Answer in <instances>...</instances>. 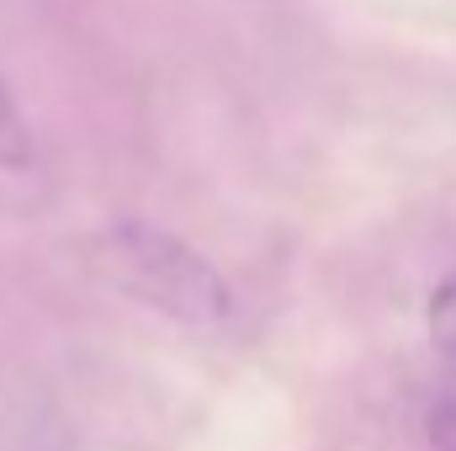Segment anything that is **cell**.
Returning <instances> with one entry per match:
<instances>
[{
  "instance_id": "cell-4",
  "label": "cell",
  "mask_w": 456,
  "mask_h": 451,
  "mask_svg": "<svg viewBox=\"0 0 456 451\" xmlns=\"http://www.w3.org/2000/svg\"><path fill=\"white\" fill-rule=\"evenodd\" d=\"M425 436H430V447L436 451H456V398L430 404V414H425Z\"/></svg>"
},
{
  "instance_id": "cell-1",
  "label": "cell",
  "mask_w": 456,
  "mask_h": 451,
  "mask_svg": "<svg viewBox=\"0 0 456 451\" xmlns=\"http://www.w3.org/2000/svg\"><path fill=\"white\" fill-rule=\"evenodd\" d=\"M91 260L122 298L186 330H224L239 314V298L224 271L197 244L149 218H112L91 239Z\"/></svg>"
},
{
  "instance_id": "cell-3",
  "label": "cell",
  "mask_w": 456,
  "mask_h": 451,
  "mask_svg": "<svg viewBox=\"0 0 456 451\" xmlns=\"http://www.w3.org/2000/svg\"><path fill=\"white\" fill-rule=\"evenodd\" d=\"M425 335H430V345H436L446 361H456V276H452V282H441V287L430 292Z\"/></svg>"
},
{
  "instance_id": "cell-2",
  "label": "cell",
  "mask_w": 456,
  "mask_h": 451,
  "mask_svg": "<svg viewBox=\"0 0 456 451\" xmlns=\"http://www.w3.org/2000/svg\"><path fill=\"white\" fill-rule=\"evenodd\" d=\"M37 160V144H32V127L16 107L11 86L0 80V170H32Z\"/></svg>"
}]
</instances>
